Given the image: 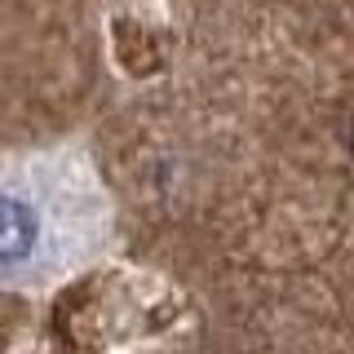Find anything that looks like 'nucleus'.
Wrapping results in <instances>:
<instances>
[{"instance_id": "nucleus-1", "label": "nucleus", "mask_w": 354, "mask_h": 354, "mask_svg": "<svg viewBox=\"0 0 354 354\" xmlns=\"http://www.w3.org/2000/svg\"><path fill=\"white\" fill-rule=\"evenodd\" d=\"M44 177H0V279H22L62 243V213Z\"/></svg>"}]
</instances>
